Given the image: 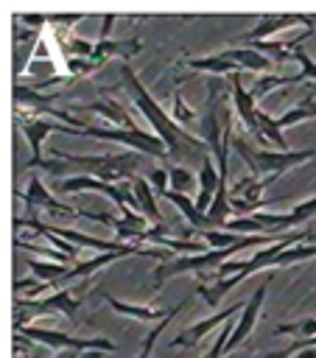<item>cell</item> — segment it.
I'll use <instances>...</instances> for the list:
<instances>
[{
	"label": "cell",
	"instance_id": "cell-1",
	"mask_svg": "<svg viewBox=\"0 0 316 358\" xmlns=\"http://www.w3.org/2000/svg\"><path fill=\"white\" fill-rule=\"evenodd\" d=\"M120 78H123V87L129 90L134 106L140 109V115L148 120L151 131L165 143L168 157L179 159V157H196V154L210 151V145L204 143V137H196V134H190V131H185L182 126L173 123V117L151 98V92L140 84V78L134 76V70L129 64H120Z\"/></svg>",
	"mask_w": 316,
	"mask_h": 358
},
{
	"label": "cell",
	"instance_id": "cell-2",
	"mask_svg": "<svg viewBox=\"0 0 316 358\" xmlns=\"http://www.w3.org/2000/svg\"><path fill=\"white\" fill-rule=\"evenodd\" d=\"M137 165H140V157H134V154H101V157H92V154H67L62 148H50V154L36 168L48 171L50 176H64L70 171H81L84 176H95V179H103V182L120 185V182H131L134 179Z\"/></svg>",
	"mask_w": 316,
	"mask_h": 358
},
{
	"label": "cell",
	"instance_id": "cell-3",
	"mask_svg": "<svg viewBox=\"0 0 316 358\" xmlns=\"http://www.w3.org/2000/svg\"><path fill=\"white\" fill-rule=\"evenodd\" d=\"M14 224H17V229L20 227H31V229H36L39 235H56V238H62V241H67V243H73L76 249L78 246H89V249H95V255H109V252H117V255H140V257H157V260H162V263H168V252L165 249H143V246H134V243H120V241H103V238H95V235H87V232H78V229H70V227H48V224H42L36 215H28V218H14Z\"/></svg>",
	"mask_w": 316,
	"mask_h": 358
},
{
	"label": "cell",
	"instance_id": "cell-4",
	"mask_svg": "<svg viewBox=\"0 0 316 358\" xmlns=\"http://www.w3.org/2000/svg\"><path fill=\"white\" fill-rule=\"evenodd\" d=\"M232 148L238 151V157L252 168V176L254 179H266V182H274L277 176H282L285 171L296 168V165H305L308 159L316 157L313 148H302V151H263V148H254L249 145L243 137H232Z\"/></svg>",
	"mask_w": 316,
	"mask_h": 358
},
{
	"label": "cell",
	"instance_id": "cell-5",
	"mask_svg": "<svg viewBox=\"0 0 316 358\" xmlns=\"http://www.w3.org/2000/svg\"><path fill=\"white\" fill-rule=\"evenodd\" d=\"M14 333L20 338H28V341H36V344H45L53 350H67V352H87V350L115 352L117 350L115 341H109L103 336H70L62 330H48V327H34V324H20V327H14Z\"/></svg>",
	"mask_w": 316,
	"mask_h": 358
},
{
	"label": "cell",
	"instance_id": "cell-6",
	"mask_svg": "<svg viewBox=\"0 0 316 358\" xmlns=\"http://www.w3.org/2000/svg\"><path fill=\"white\" fill-rule=\"evenodd\" d=\"M76 137H92V140H109V143H123L134 151H140V157H168L165 143L157 134L140 131V129H103V126H87L81 131H76Z\"/></svg>",
	"mask_w": 316,
	"mask_h": 358
},
{
	"label": "cell",
	"instance_id": "cell-7",
	"mask_svg": "<svg viewBox=\"0 0 316 358\" xmlns=\"http://www.w3.org/2000/svg\"><path fill=\"white\" fill-rule=\"evenodd\" d=\"M78 305L81 302H78V296H73V288H56V294H50L45 299H17L14 302V327L25 324V319L48 316V313L76 319Z\"/></svg>",
	"mask_w": 316,
	"mask_h": 358
},
{
	"label": "cell",
	"instance_id": "cell-8",
	"mask_svg": "<svg viewBox=\"0 0 316 358\" xmlns=\"http://www.w3.org/2000/svg\"><path fill=\"white\" fill-rule=\"evenodd\" d=\"M62 193H103L109 201H115L117 207L120 204H129V182H120V185H112V182H103V179H95V176H84V173H73L70 179H62L56 185Z\"/></svg>",
	"mask_w": 316,
	"mask_h": 358
},
{
	"label": "cell",
	"instance_id": "cell-9",
	"mask_svg": "<svg viewBox=\"0 0 316 358\" xmlns=\"http://www.w3.org/2000/svg\"><path fill=\"white\" fill-rule=\"evenodd\" d=\"M56 131H62V134H76L78 129L64 126V123L50 120V117H36V115L28 117V120H22V134H25L28 148H31V159H28L25 168H36V165L45 159V154H42V143H45L48 134H56Z\"/></svg>",
	"mask_w": 316,
	"mask_h": 358
},
{
	"label": "cell",
	"instance_id": "cell-10",
	"mask_svg": "<svg viewBox=\"0 0 316 358\" xmlns=\"http://www.w3.org/2000/svg\"><path fill=\"white\" fill-rule=\"evenodd\" d=\"M14 196L28 207V215H34V210H36V207H42V210H50V213H62V215L84 218V210L56 201V196L42 185V179H39V176H31V179H28V190H14Z\"/></svg>",
	"mask_w": 316,
	"mask_h": 358
},
{
	"label": "cell",
	"instance_id": "cell-11",
	"mask_svg": "<svg viewBox=\"0 0 316 358\" xmlns=\"http://www.w3.org/2000/svg\"><path fill=\"white\" fill-rule=\"evenodd\" d=\"M268 285H271V277H266L257 288H254V294H252V299L246 302V308H243V313H240V319L235 322V327H232V333H229V338H227V347H224V355L227 352H232V350H238L249 336H252V330H254V324H257V319H260V308H263V299H266V291H268Z\"/></svg>",
	"mask_w": 316,
	"mask_h": 358
},
{
	"label": "cell",
	"instance_id": "cell-12",
	"mask_svg": "<svg viewBox=\"0 0 316 358\" xmlns=\"http://www.w3.org/2000/svg\"><path fill=\"white\" fill-rule=\"evenodd\" d=\"M229 90H232V106H235L238 117L243 120L246 131H249V134H254V137H257V143H260V126H257V112H260V109L254 106V98H252V95H249V90L243 87L240 73L229 76Z\"/></svg>",
	"mask_w": 316,
	"mask_h": 358
},
{
	"label": "cell",
	"instance_id": "cell-13",
	"mask_svg": "<svg viewBox=\"0 0 316 358\" xmlns=\"http://www.w3.org/2000/svg\"><path fill=\"white\" fill-rule=\"evenodd\" d=\"M243 305H246V302H243ZM243 305H232V308H227V310H218V313H215V316H210V319H201V322L190 324V327H187V330H182L176 338H171V347H193V344H199V341H201L213 327L227 324L232 313L243 310Z\"/></svg>",
	"mask_w": 316,
	"mask_h": 358
},
{
	"label": "cell",
	"instance_id": "cell-14",
	"mask_svg": "<svg viewBox=\"0 0 316 358\" xmlns=\"http://www.w3.org/2000/svg\"><path fill=\"white\" fill-rule=\"evenodd\" d=\"M221 59L238 64L243 73H257V76H271L274 73V62L263 53H257L254 48H227L218 53Z\"/></svg>",
	"mask_w": 316,
	"mask_h": 358
},
{
	"label": "cell",
	"instance_id": "cell-15",
	"mask_svg": "<svg viewBox=\"0 0 316 358\" xmlns=\"http://www.w3.org/2000/svg\"><path fill=\"white\" fill-rule=\"evenodd\" d=\"M302 20H308V17L305 14H274V17H263V22H257L252 31L240 34L235 42H266L268 36H274V34H280V31L302 22Z\"/></svg>",
	"mask_w": 316,
	"mask_h": 358
},
{
	"label": "cell",
	"instance_id": "cell-16",
	"mask_svg": "<svg viewBox=\"0 0 316 358\" xmlns=\"http://www.w3.org/2000/svg\"><path fill=\"white\" fill-rule=\"evenodd\" d=\"M131 196H134V210H137L145 221H151V224H165V221H162V213H159V204H157V193H154V187H151L148 179L134 176V179H131Z\"/></svg>",
	"mask_w": 316,
	"mask_h": 358
},
{
	"label": "cell",
	"instance_id": "cell-17",
	"mask_svg": "<svg viewBox=\"0 0 316 358\" xmlns=\"http://www.w3.org/2000/svg\"><path fill=\"white\" fill-rule=\"evenodd\" d=\"M78 112V109H84V112H98L101 117H106L109 123H112V129H137L134 126V120L129 117V112L115 101V98H101V101H92V103H78V106H70V112Z\"/></svg>",
	"mask_w": 316,
	"mask_h": 358
},
{
	"label": "cell",
	"instance_id": "cell-18",
	"mask_svg": "<svg viewBox=\"0 0 316 358\" xmlns=\"http://www.w3.org/2000/svg\"><path fill=\"white\" fill-rule=\"evenodd\" d=\"M101 296H103V302L115 310V313H120V316H129V319H140V322H162L171 310H159V308H148V305H134V302H123V299H117V296H112V294H106V291H101Z\"/></svg>",
	"mask_w": 316,
	"mask_h": 358
},
{
	"label": "cell",
	"instance_id": "cell-19",
	"mask_svg": "<svg viewBox=\"0 0 316 358\" xmlns=\"http://www.w3.org/2000/svg\"><path fill=\"white\" fill-rule=\"evenodd\" d=\"M218 182H221L218 168L213 165L210 157H204V159H201V168H199V193H196V207H199L201 213L210 210V204H213V199H215V190H218Z\"/></svg>",
	"mask_w": 316,
	"mask_h": 358
},
{
	"label": "cell",
	"instance_id": "cell-20",
	"mask_svg": "<svg viewBox=\"0 0 316 358\" xmlns=\"http://www.w3.org/2000/svg\"><path fill=\"white\" fill-rule=\"evenodd\" d=\"M162 199H168L182 215H185V224H190V229H213V224H210V218H207V213H201L199 207H196V199H187L185 193H173V190H168V193H162Z\"/></svg>",
	"mask_w": 316,
	"mask_h": 358
},
{
	"label": "cell",
	"instance_id": "cell-21",
	"mask_svg": "<svg viewBox=\"0 0 316 358\" xmlns=\"http://www.w3.org/2000/svg\"><path fill=\"white\" fill-rule=\"evenodd\" d=\"M28 268L45 282V285H62L70 266L64 263H53V260H36V257H28Z\"/></svg>",
	"mask_w": 316,
	"mask_h": 358
},
{
	"label": "cell",
	"instance_id": "cell-22",
	"mask_svg": "<svg viewBox=\"0 0 316 358\" xmlns=\"http://www.w3.org/2000/svg\"><path fill=\"white\" fill-rule=\"evenodd\" d=\"M120 257H126V255L109 252V255H95V257H89V260H78V263H73V266H70V271H67L64 282H70V280H81V277H89L92 271H98V268H103V266H109V263H115V260H120Z\"/></svg>",
	"mask_w": 316,
	"mask_h": 358
},
{
	"label": "cell",
	"instance_id": "cell-23",
	"mask_svg": "<svg viewBox=\"0 0 316 358\" xmlns=\"http://www.w3.org/2000/svg\"><path fill=\"white\" fill-rule=\"evenodd\" d=\"M185 67H193L199 73H218V76H235V73H243L238 64L221 59V56H199V59H187Z\"/></svg>",
	"mask_w": 316,
	"mask_h": 358
},
{
	"label": "cell",
	"instance_id": "cell-24",
	"mask_svg": "<svg viewBox=\"0 0 316 358\" xmlns=\"http://www.w3.org/2000/svg\"><path fill=\"white\" fill-rule=\"evenodd\" d=\"M313 117H316V103H313V98H305L299 106H291L288 112H282V115L277 117V126H280V129H288V126H294V123L313 120Z\"/></svg>",
	"mask_w": 316,
	"mask_h": 358
},
{
	"label": "cell",
	"instance_id": "cell-25",
	"mask_svg": "<svg viewBox=\"0 0 316 358\" xmlns=\"http://www.w3.org/2000/svg\"><path fill=\"white\" fill-rule=\"evenodd\" d=\"M316 257V246L313 243H294L288 249H282L274 260V268H282V266H291V263H302V260H310Z\"/></svg>",
	"mask_w": 316,
	"mask_h": 358
},
{
	"label": "cell",
	"instance_id": "cell-26",
	"mask_svg": "<svg viewBox=\"0 0 316 358\" xmlns=\"http://www.w3.org/2000/svg\"><path fill=\"white\" fill-rule=\"evenodd\" d=\"M185 305H187V299H182V302H176V305L171 308V313H168V316H165V319H162L159 324H154V330H151V333L145 336V341H143V350L137 352V358H151V350H154V344H157V338L162 336V330L168 327V322H171V319H173V316H176V313H179V310L185 308Z\"/></svg>",
	"mask_w": 316,
	"mask_h": 358
},
{
	"label": "cell",
	"instance_id": "cell-27",
	"mask_svg": "<svg viewBox=\"0 0 316 358\" xmlns=\"http://www.w3.org/2000/svg\"><path fill=\"white\" fill-rule=\"evenodd\" d=\"M274 333H288V336H302V338H313L316 336V316L299 319V322H282L274 327Z\"/></svg>",
	"mask_w": 316,
	"mask_h": 358
},
{
	"label": "cell",
	"instance_id": "cell-28",
	"mask_svg": "<svg viewBox=\"0 0 316 358\" xmlns=\"http://www.w3.org/2000/svg\"><path fill=\"white\" fill-rule=\"evenodd\" d=\"M168 182H171V190H173V193H185V196H187V190L196 185V176H193L187 168L173 165V168H168Z\"/></svg>",
	"mask_w": 316,
	"mask_h": 358
},
{
	"label": "cell",
	"instance_id": "cell-29",
	"mask_svg": "<svg viewBox=\"0 0 316 358\" xmlns=\"http://www.w3.org/2000/svg\"><path fill=\"white\" fill-rule=\"evenodd\" d=\"M171 117H173V123H176V126H182V129L199 117V115H196V112H193V109H190V106L182 101V92H179V90H173V106H171Z\"/></svg>",
	"mask_w": 316,
	"mask_h": 358
},
{
	"label": "cell",
	"instance_id": "cell-30",
	"mask_svg": "<svg viewBox=\"0 0 316 358\" xmlns=\"http://www.w3.org/2000/svg\"><path fill=\"white\" fill-rule=\"evenodd\" d=\"M285 84H288V76H274V73H271V76H260V78H257V84L249 90V95L257 101V98L268 95L274 87H285Z\"/></svg>",
	"mask_w": 316,
	"mask_h": 358
},
{
	"label": "cell",
	"instance_id": "cell-31",
	"mask_svg": "<svg viewBox=\"0 0 316 358\" xmlns=\"http://www.w3.org/2000/svg\"><path fill=\"white\" fill-rule=\"evenodd\" d=\"M288 215H291V227L310 221V218L316 215V196H310V199H305V201H296V207H294Z\"/></svg>",
	"mask_w": 316,
	"mask_h": 358
},
{
	"label": "cell",
	"instance_id": "cell-32",
	"mask_svg": "<svg viewBox=\"0 0 316 358\" xmlns=\"http://www.w3.org/2000/svg\"><path fill=\"white\" fill-rule=\"evenodd\" d=\"M148 182H151V187H154V193H157V196H162V193H168V190H171L168 171H162V168L151 171V173H148Z\"/></svg>",
	"mask_w": 316,
	"mask_h": 358
},
{
	"label": "cell",
	"instance_id": "cell-33",
	"mask_svg": "<svg viewBox=\"0 0 316 358\" xmlns=\"http://www.w3.org/2000/svg\"><path fill=\"white\" fill-rule=\"evenodd\" d=\"M112 22H115V14H106V17H103V25H101V39H106V36H109Z\"/></svg>",
	"mask_w": 316,
	"mask_h": 358
},
{
	"label": "cell",
	"instance_id": "cell-34",
	"mask_svg": "<svg viewBox=\"0 0 316 358\" xmlns=\"http://www.w3.org/2000/svg\"><path fill=\"white\" fill-rule=\"evenodd\" d=\"M296 358H316V347H305V350H299V352H294Z\"/></svg>",
	"mask_w": 316,
	"mask_h": 358
},
{
	"label": "cell",
	"instance_id": "cell-35",
	"mask_svg": "<svg viewBox=\"0 0 316 358\" xmlns=\"http://www.w3.org/2000/svg\"><path fill=\"white\" fill-rule=\"evenodd\" d=\"M56 358H78V352H62V355H56Z\"/></svg>",
	"mask_w": 316,
	"mask_h": 358
}]
</instances>
